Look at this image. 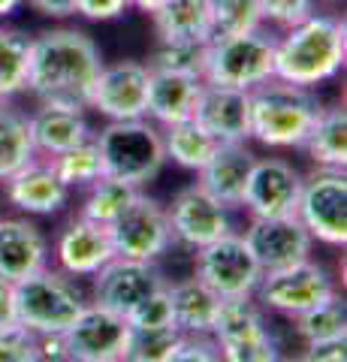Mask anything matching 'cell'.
I'll use <instances>...</instances> for the list:
<instances>
[{"label":"cell","instance_id":"cell-1","mask_svg":"<svg viewBox=\"0 0 347 362\" xmlns=\"http://www.w3.org/2000/svg\"><path fill=\"white\" fill-rule=\"evenodd\" d=\"M103 64V52L88 30L73 25L40 30L30 42L28 94L40 106L88 112Z\"/></svg>","mask_w":347,"mask_h":362},{"label":"cell","instance_id":"cell-2","mask_svg":"<svg viewBox=\"0 0 347 362\" xmlns=\"http://www.w3.org/2000/svg\"><path fill=\"white\" fill-rule=\"evenodd\" d=\"M347 64L344 16L311 13L305 21L275 37V78L299 88L332 82Z\"/></svg>","mask_w":347,"mask_h":362},{"label":"cell","instance_id":"cell-3","mask_svg":"<svg viewBox=\"0 0 347 362\" xmlns=\"http://www.w3.org/2000/svg\"><path fill=\"white\" fill-rule=\"evenodd\" d=\"M251 100V139L263 148H302L311 124L320 115L323 100L314 88H299L269 78L248 90Z\"/></svg>","mask_w":347,"mask_h":362},{"label":"cell","instance_id":"cell-4","mask_svg":"<svg viewBox=\"0 0 347 362\" xmlns=\"http://www.w3.org/2000/svg\"><path fill=\"white\" fill-rule=\"evenodd\" d=\"M88 308V293L61 269H40L16 281L18 323L37 335H64Z\"/></svg>","mask_w":347,"mask_h":362},{"label":"cell","instance_id":"cell-5","mask_svg":"<svg viewBox=\"0 0 347 362\" xmlns=\"http://www.w3.org/2000/svg\"><path fill=\"white\" fill-rule=\"evenodd\" d=\"M106 175L121 178L133 187H145L163 173L166 151L160 127L148 118L136 121H106L94 133Z\"/></svg>","mask_w":347,"mask_h":362},{"label":"cell","instance_id":"cell-6","mask_svg":"<svg viewBox=\"0 0 347 362\" xmlns=\"http://www.w3.org/2000/svg\"><path fill=\"white\" fill-rule=\"evenodd\" d=\"M275 76V33L257 28L233 37H211L206 45V85L254 90Z\"/></svg>","mask_w":347,"mask_h":362},{"label":"cell","instance_id":"cell-7","mask_svg":"<svg viewBox=\"0 0 347 362\" xmlns=\"http://www.w3.org/2000/svg\"><path fill=\"white\" fill-rule=\"evenodd\" d=\"M335 293H339V284H335L332 272L323 263H314V259H302L296 266L263 272L260 284L254 290V299L263 305L266 314L293 320L302 311L327 302Z\"/></svg>","mask_w":347,"mask_h":362},{"label":"cell","instance_id":"cell-8","mask_svg":"<svg viewBox=\"0 0 347 362\" xmlns=\"http://www.w3.org/2000/svg\"><path fill=\"white\" fill-rule=\"evenodd\" d=\"M296 218L314 242L329 247L347 245V175L344 169L314 166L302 175V194L296 202Z\"/></svg>","mask_w":347,"mask_h":362},{"label":"cell","instance_id":"cell-9","mask_svg":"<svg viewBox=\"0 0 347 362\" xmlns=\"http://www.w3.org/2000/svg\"><path fill=\"white\" fill-rule=\"evenodd\" d=\"M109 239L115 247V257L127 259H145V263H158L163 254L175 245L170 209L158 197H148L139 190L133 202L118 214L109 226Z\"/></svg>","mask_w":347,"mask_h":362},{"label":"cell","instance_id":"cell-10","mask_svg":"<svg viewBox=\"0 0 347 362\" xmlns=\"http://www.w3.org/2000/svg\"><path fill=\"white\" fill-rule=\"evenodd\" d=\"M194 278H199L220 299L254 296V290L263 278V269L257 263L248 242H245V235L233 230L211 245L194 251Z\"/></svg>","mask_w":347,"mask_h":362},{"label":"cell","instance_id":"cell-11","mask_svg":"<svg viewBox=\"0 0 347 362\" xmlns=\"http://www.w3.org/2000/svg\"><path fill=\"white\" fill-rule=\"evenodd\" d=\"M88 302L100 305L106 311H115L127 317L139 302H145L151 293H158L170 281L163 278L158 263H145V259H127V257H112L109 263L94 272Z\"/></svg>","mask_w":347,"mask_h":362},{"label":"cell","instance_id":"cell-12","mask_svg":"<svg viewBox=\"0 0 347 362\" xmlns=\"http://www.w3.org/2000/svg\"><path fill=\"white\" fill-rule=\"evenodd\" d=\"M166 209H170L172 239L187 251H199V247L236 230L233 226V209L218 202L199 181L178 190Z\"/></svg>","mask_w":347,"mask_h":362},{"label":"cell","instance_id":"cell-13","mask_svg":"<svg viewBox=\"0 0 347 362\" xmlns=\"http://www.w3.org/2000/svg\"><path fill=\"white\" fill-rule=\"evenodd\" d=\"M148 78L151 70L145 61H115L103 64L94 90H91V112L106 121H136L145 118L148 109Z\"/></svg>","mask_w":347,"mask_h":362},{"label":"cell","instance_id":"cell-14","mask_svg":"<svg viewBox=\"0 0 347 362\" xmlns=\"http://www.w3.org/2000/svg\"><path fill=\"white\" fill-rule=\"evenodd\" d=\"M242 235L263 272L296 266L302 259H311V254H314V239H311V233L302 226L296 214H284V218H251L248 226L242 230Z\"/></svg>","mask_w":347,"mask_h":362},{"label":"cell","instance_id":"cell-15","mask_svg":"<svg viewBox=\"0 0 347 362\" xmlns=\"http://www.w3.org/2000/svg\"><path fill=\"white\" fill-rule=\"evenodd\" d=\"M302 194V173L284 157H257L248 187L242 197V209L248 218H284L296 214Z\"/></svg>","mask_w":347,"mask_h":362},{"label":"cell","instance_id":"cell-16","mask_svg":"<svg viewBox=\"0 0 347 362\" xmlns=\"http://www.w3.org/2000/svg\"><path fill=\"white\" fill-rule=\"evenodd\" d=\"M127 329H130L127 317L88 302V308L76 317V323L61 335L64 347H66V362L121 359V350H124V341H127Z\"/></svg>","mask_w":347,"mask_h":362},{"label":"cell","instance_id":"cell-17","mask_svg":"<svg viewBox=\"0 0 347 362\" xmlns=\"http://www.w3.org/2000/svg\"><path fill=\"white\" fill-rule=\"evenodd\" d=\"M4 197L25 218H52L70 202V187L58 178L46 157H33L4 181Z\"/></svg>","mask_w":347,"mask_h":362},{"label":"cell","instance_id":"cell-18","mask_svg":"<svg viewBox=\"0 0 347 362\" xmlns=\"http://www.w3.org/2000/svg\"><path fill=\"white\" fill-rule=\"evenodd\" d=\"M54 269H61L64 275L70 278H91L94 272H100L112 257H115V247H112L109 230L103 223H94L76 214V218L64 226L54 239Z\"/></svg>","mask_w":347,"mask_h":362},{"label":"cell","instance_id":"cell-19","mask_svg":"<svg viewBox=\"0 0 347 362\" xmlns=\"http://www.w3.org/2000/svg\"><path fill=\"white\" fill-rule=\"evenodd\" d=\"M194 121L220 145L251 139V100L248 90L206 85L199 90Z\"/></svg>","mask_w":347,"mask_h":362},{"label":"cell","instance_id":"cell-20","mask_svg":"<svg viewBox=\"0 0 347 362\" xmlns=\"http://www.w3.org/2000/svg\"><path fill=\"white\" fill-rule=\"evenodd\" d=\"M52 259V245L42 226L16 214V218H4L0 214V278L6 281H21L33 275V272L46 269Z\"/></svg>","mask_w":347,"mask_h":362},{"label":"cell","instance_id":"cell-21","mask_svg":"<svg viewBox=\"0 0 347 362\" xmlns=\"http://www.w3.org/2000/svg\"><path fill=\"white\" fill-rule=\"evenodd\" d=\"M254 163L257 154L248 148V142L218 145L211 160L196 173V181L227 209H242V197L245 187H248Z\"/></svg>","mask_w":347,"mask_h":362},{"label":"cell","instance_id":"cell-22","mask_svg":"<svg viewBox=\"0 0 347 362\" xmlns=\"http://www.w3.org/2000/svg\"><path fill=\"white\" fill-rule=\"evenodd\" d=\"M28 124H30L33 151H37V157H46V160L70 151L73 145L94 136L85 112H73V109L37 106L33 112H28Z\"/></svg>","mask_w":347,"mask_h":362},{"label":"cell","instance_id":"cell-23","mask_svg":"<svg viewBox=\"0 0 347 362\" xmlns=\"http://www.w3.org/2000/svg\"><path fill=\"white\" fill-rule=\"evenodd\" d=\"M199 90H203V78L151 70L148 109H145V118H148L151 124H158V127H170V124L194 118Z\"/></svg>","mask_w":347,"mask_h":362},{"label":"cell","instance_id":"cell-24","mask_svg":"<svg viewBox=\"0 0 347 362\" xmlns=\"http://www.w3.org/2000/svg\"><path fill=\"white\" fill-rule=\"evenodd\" d=\"M170 293V305H172V323L182 335H208L211 323H215L220 296L211 293L199 278H182V281H170L166 284Z\"/></svg>","mask_w":347,"mask_h":362},{"label":"cell","instance_id":"cell-25","mask_svg":"<svg viewBox=\"0 0 347 362\" xmlns=\"http://www.w3.org/2000/svg\"><path fill=\"white\" fill-rule=\"evenodd\" d=\"M148 18L158 40H211V0H163Z\"/></svg>","mask_w":347,"mask_h":362},{"label":"cell","instance_id":"cell-26","mask_svg":"<svg viewBox=\"0 0 347 362\" xmlns=\"http://www.w3.org/2000/svg\"><path fill=\"white\" fill-rule=\"evenodd\" d=\"M302 151L320 169L347 166V112L344 106H323L302 142Z\"/></svg>","mask_w":347,"mask_h":362},{"label":"cell","instance_id":"cell-27","mask_svg":"<svg viewBox=\"0 0 347 362\" xmlns=\"http://www.w3.org/2000/svg\"><path fill=\"white\" fill-rule=\"evenodd\" d=\"M33 157L37 151L30 142L28 112L16 100H0V185Z\"/></svg>","mask_w":347,"mask_h":362},{"label":"cell","instance_id":"cell-28","mask_svg":"<svg viewBox=\"0 0 347 362\" xmlns=\"http://www.w3.org/2000/svg\"><path fill=\"white\" fill-rule=\"evenodd\" d=\"M160 136H163L166 160H172L175 166L187 169V173H199L220 145V142L211 139L194 118L170 124V127H160Z\"/></svg>","mask_w":347,"mask_h":362},{"label":"cell","instance_id":"cell-29","mask_svg":"<svg viewBox=\"0 0 347 362\" xmlns=\"http://www.w3.org/2000/svg\"><path fill=\"white\" fill-rule=\"evenodd\" d=\"M33 37L21 28L0 25V100H16L28 94Z\"/></svg>","mask_w":347,"mask_h":362},{"label":"cell","instance_id":"cell-30","mask_svg":"<svg viewBox=\"0 0 347 362\" xmlns=\"http://www.w3.org/2000/svg\"><path fill=\"white\" fill-rule=\"evenodd\" d=\"M290 323H293V332L302 344L347 338V302H344L341 293H335V296H329L327 302H320L314 308L293 317Z\"/></svg>","mask_w":347,"mask_h":362},{"label":"cell","instance_id":"cell-31","mask_svg":"<svg viewBox=\"0 0 347 362\" xmlns=\"http://www.w3.org/2000/svg\"><path fill=\"white\" fill-rule=\"evenodd\" d=\"M139 190L142 187H133V185H127V181H121V178L103 175V178H97L94 185L85 187V199L79 206V214L88 218V221H94V223L109 226L121 211L130 206L133 197H136Z\"/></svg>","mask_w":347,"mask_h":362},{"label":"cell","instance_id":"cell-32","mask_svg":"<svg viewBox=\"0 0 347 362\" xmlns=\"http://www.w3.org/2000/svg\"><path fill=\"white\" fill-rule=\"evenodd\" d=\"M206 45L208 42L154 40L145 66H148V70H160V73H178V76L203 78V70H206Z\"/></svg>","mask_w":347,"mask_h":362},{"label":"cell","instance_id":"cell-33","mask_svg":"<svg viewBox=\"0 0 347 362\" xmlns=\"http://www.w3.org/2000/svg\"><path fill=\"white\" fill-rule=\"evenodd\" d=\"M52 169L58 173V178L64 181L66 187H88L94 185L97 178L106 175L103 169V157H100V148H97V139H85L79 145H73L70 151H64L58 157H49Z\"/></svg>","mask_w":347,"mask_h":362},{"label":"cell","instance_id":"cell-34","mask_svg":"<svg viewBox=\"0 0 347 362\" xmlns=\"http://www.w3.org/2000/svg\"><path fill=\"white\" fill-rule=\"evenodd\" d=\"M178 338H182V332L175 326H154V329L130 326L124 350H121V362H166Z\"/></svg>","mask_w":347,"mask_h":362},{"label":"cell","instance_id":"cell-35","mask_svg":"<svg viewBox=\"0 0 347 362\" xmlns=\"http://www.w3.org/2000/svg\"><path fill=\"white\" fill-rule=\"evenodd\" d=\"M257 28H266L260 0H211V37H233Z\"/></svg>","mask_w":347,"mask_h":362},{"label":"cell","instance_id":"cell-36","mask_svg":"<svg viewBox=\"0 0 347 362\" xmlns=\"http://www.w3.org/2000/svg\"><path fill=\"white\" fill-rule=\"evenodd\" d=\"M218 354H220V362H278L281 359V347H278L272 335V326H266L260 332L220 341Z\"/></svg>","mask_w":347,"mask_h":362},{"label":"cell","instance_id":"cell-37","mask_svg":"<svg viewBox=\"0 0 347 362\" xmlns=\"http://www.w3.org/2000/svg\"><path fill=\"white\" fill-rule=\"evenodd\" d=\"M0 362H42L40 335L21 323L0 329Z\"/></svg>","mask_w":347,"mask_h":362},{"label":"cell","instance_id":"cell-38","mask_svg":"<svg viewBox=\"0 0 347 362\" xmlns=\"http://www.w3.org/2000/svg\"><path fill=\"white\" fill-rule=\"evenodd\" d=\"M317 9V0H260L263 25H272L278 30H287L305 21Z\"/></svg>","mask_w":347,"mask_h":362},{"label":"cell","instance_id":"cell-39","mask_svg":"<svg viewBox=\"0 0 347 362\" xmlns=\"http://www.w3.org/2000/svg\"><path fill=\"white\" fill-rule=\"evenodd\" d=\"M130 326H145V329H154V326H175L172 323V305H170V293L166 287H160L158 293H151L145 302H139L136 308L127 314Z\"/></svg>","mask_w":347,"mask_h":362},{"label":"cell","instance_id":"cell-40","mask_svg":"<svg viewBox=\"0 0 347 362\" xmlns=\"http://www.w3.org/2000/svg\"><path fill=\"white\" fill-rule=\"evenodd\" d=\"M166 362H220V354L211 335H182Z\"/></svg>","mask_w":347,"mask_h":362},{"label":"cell","instance_id":"cell-41","mask_svg":"<svg viewBox=\"0 0 347 362\" xmlns=\"http://www.w3.org/2000/svg\"><path fill=\"white\" fill-rule=\"evenodd\" d=\"M130 9V0H76V16L91 21V25H106V21L121 18Z\"/></svg>","mask_w":347,"mask_h":362},{"label":"cell","instance_id":"cell-42","mask_svg":"<svg viewBox=\"0 0 347 362\" xmlns=\"http://www.w3.org/2000/svg\"><path fill=\"white\" fill-rule=\"evenodd\" d=\"M302 359L305 362H347V338H335V341H311L302 344Z\"/></svg>","mask_w":347,"mask_h":362},{"label":"cell","instance_id":"cell-43","mask_svg":"<svg viewBox=\"0 0 347 362\" xmlns=\"http://www.w3.org/2000/svg\"><path fill=\"white\" fill-rule=\"evenodd\" d=\"M25 6L52 21H66L76 16V0H25Z\"/></svg>","mask_w":347,"mask_h":362},{"label":"cell","instance_id":"cell-44","mask_svg":"<svg viewBox=\"0 0 347 362\" xmlns=\"http://www.w3.org/2000/svg\"><path fill=\"white\" fill-rule=\"evenodd\" d=\"M18 323V311H16V284L6 278H0V329Z\"/></svg>","mask_w":347,"mask_h":362},{"label":"cell","instance_id":"cell-45","mask_svg":"<svg viewBox=\"0 0 347 362\" xmlns=\"http://www.w3.org/2000/svg\"><path fill=\"white\" fill-rule=\"evenodd\" d=\"M163 0H130V9H136V13H142V16H151Z\"/></svg>","mask_w":347,"mask_h":362},{"label":"cell","instance_id":"cell-46","mask_svg":"<svg viewBox=\"0 0 347 362\" xmlns=\"http://www.w3.org/2000/svg\"><path fill=\"white\" fill-rule=\"evenodd\" d=\"M21 6H25V0H0V18H9V16H16Z\"/></svg>","mask_w":347,"mask_h":362},{"label":"cell","instance_id":"cell-47","mask_svg":"<svg viewBox=\"0 0 347 362\" xmlns=\"http://www.w3.org/2000/svg\"><path fill=\"white\" fill-rule=\"evenodd\" d=\"M278 362H305V359H302L299 354H293V356H284V354H281V359H278Z\"/></svg>","mask_w":347,"mask_h":362},{"label":"cell","instance_id":"cell-48","mask_svg":"<svg viewBox=\"0 0 347 362\" xmlns=\"http://www.w3.org/2000/svg\"><path fill=\"white\" fill-rule=\"evenodd\" d=\"M323 4H335V0H323Z\"/></svg>","mask_w":347,"mask_h":362},{"label":"cell","instance_id":"cell-49","mask_svg":"<svg viewBox=\"0 0 347 362\" xmlns=\"http://www.w3.org/2000/svg\"><path fill=\"white\" fill-rule=\"evenodd\" d=\"M109 362H121V359H109Z\"/></svg>","mask_w":347,"mask_h":362},{"label":"cell","instance_id":"cell-50","mask_svg":"<svg viewBox=\"0 0 347 362\" xmlns=\"http://www.w3.org/2000/svg\"><path fill=\"white\" fill-rule=\"evenodd\" d=\"M0 214H4V211H0Z\"/></svg>","mask_w":347,"mask_h":362}]
</instances>
